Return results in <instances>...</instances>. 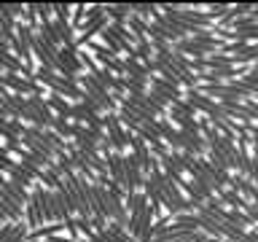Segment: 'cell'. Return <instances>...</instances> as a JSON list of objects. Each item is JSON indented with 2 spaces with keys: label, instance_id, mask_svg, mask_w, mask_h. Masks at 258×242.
I'll use <instances>...</instances> for the list:
<instances>
[{
  "label": "cell",
  "instance_id": "7a4b0ae2",
  "mask_svg": "<svg viewBox=\"0 0 258 242\" xmlns=\"http://www.w3.org/2000/svg\"><path fill=\"white\" fill-rule=\"evenodd\" d=\"M121 164H124V194H132V191H140L143 189V169L137 164V159L132 153H121Z\"/></svg>",
  "mask_w": 258,
  "mask_h": 242
},
{
  "label": "cell",
  "instance_id": "cb8c5ba5",
  "mask_svg": "<svg viewBox=\"0 0 258 242\" xmlns=\"http://www.w3.org/2000/svg\"><path fill=\"white\" fill-rule=\"evenodd\" d=\"M0 24H3V27H8V30H14V27H16V19H14L11 14H8L6 3H0Z\"/></svg>",
  "mask_w": 258,
  "mask_h": 242
},
{
  "label": "cell",
  "instance_id": "ac0fdd59",
  "mask_svg": "<svg viewBox=\"0 0 258 242\" xmlns=\"http://www.w3.org/2000/svg\"><path fill=\"white\" fill-rule=\"evenodd\" d=\"M51 14H54V19H62V22H70V14H73V6H70V3H56V6H51Z\"/></svg>",
  "mask_w": 258,
  "mask_h": 242
},
{
  "label": "cell",
  "instance_id": "9a60e30c",
  "mask_svg": "<svg viewBox=\"0 0 258 242\" xmlns=\"http://www.w3.org/2000/svg\"><path fill=\"white\" fill-rule=\"evenodd\" d=\"M156 8L159 6H153V3H132V14L143 22H151V14L156 11Z\"/></svg>",
  "mask_w": 258,
  "mask_h": 242
},
{
  "label": "cell",
  "instance_id": "484cf974",
  "mask_svg": "<svg viewBox=\"0 0 258 242\" xmlns=\"http://www.w3.org/2000/svg\"><path fill=\"white\" fill-rule=\"evenodd\" d=\"M6 8H8V14H11L16 22L22 19V14H24V3H6Z\"/></svg>",
  "mask_w": 258,
  "mask_h": 242
},
{
  "label": "cell",
  "instance_id": "8992f818",
  "mask_svg": "<svg viewBox=\"0 0 258 242\" xmlns=\"http://www.w3.org/2000/svg\"><path fill=\"white\" fill-rule=\"evenodd\" d=\"M8 48H11V54H14L16 59H19V62L24 65V68H35V65H32V54H30V46L24 43V40H22L19 35H16V32H14V38L8 40Z\"/></svg>",
  "mask_w": 258,
  "mask_h": 242
},
{
  "label": "cell",
  "instance_id": "4fadbf2b",
  "mask_svg": "<svg viewBox=\"0 0 258 242\" xmlns=\"http://www.w3.org/2000/svg\"><path fill=\"white\" fill-rule=\"evenodd\" d=\"M108 30L118 38V43H124V46H135V35L126 30V24H108Z\"/></svg>",
  "mask_w": 258,
  "mask_h": 242
},
{
  "label": "cell",
  "instance_id": "d6986e66",
  "mask_svg": "<svg viewBox=\"0 0 258 242\" xmlns=\"http://www.w3.org/2000/svg\"><path fill=\"white\" fill-rule=\"evenodd\" d=\"M169 108H172V110H177V113H183V116H188V118H197V116H199V113L194 110L191 105H188V102L183 100V97H180V100H175L172 105H169Z\"/></svg>",
  "mask_w": 258,
  "mask_h": 242
},
{
  "label": "cell",
  "instance_id": "7c38bea8",
  "mask_svg": "<svg viewBox=\"0 0 258 242\" xmlns=\"http://www.w3.org/2000/svg\"><path fill=\"white\" fill-rule=\"evenodd\" d=\"M237 81H239V84H245L247 89H253V92L258 94V65H247L245 73H242Z\"/></svg>",
  "mask_w": 258,
  "mask_h": 242
},
{
  "label": "cell",
  "instance_id": "9c48e42d",
  "mask_svg": "<svg viewBox=\"0 0 258 242\" xmlns=\"http://www.w3.org/2000/svg\"><path fill=\"white\" fill-rule=\"evenodd\" d=\"M38 183L43 186L46 191H56V189H59V183H62V175L56 172L54 167H48V169H43V172H40V177H38Z\"/></svg>",
  "mask_w": 258,
  "mask_h": 242
},
{
  "label": "cell",
  "instance_id": "30bf717a",
  "mask_svg": "<svg viewBox=\"0 0 258 242\" xmlns=\"http://www.w3.org/2000/svg\"><path fill=\"white\" fill-rule=\"evenodd\" d=\"M48 129H51L54 135H59L62 140H73V124H70L68 118L54 116V121H51V127H48Z\"/></svg>",
  "mask_w": 258,
  "mask_h": 242
},
{
  "label": "cell",
  "instance_id": "5b68a950",
  "mask_svg": "<svg viewBox=\"0 0 258 242\" xmlns=\"http://www.w3.org/2000/svg\"><path fill=\"white\" fill-rule=\"evenodd\" d=\"M105 16L110 24H124L132 16V3H108L105 6Z\"/></svg>",
  "mask_w": 258,
  "mask_h": 242
},
{
  "label": "cell",
  "instance_id": "4316f807",
  "mask_svg": "<svg viewBox=\"0 0 258 242\" xmlns=\"http://www.w3.org/2000/svg\"><path fill=\"white\" fill-rule=\"evenodd\" d=\"M223 242H242V239H223Z\"/></svg>",
  "mask_w": 258,
  "mask_h": 242
},
{
  "label": "cell",
  "instance_id": "d4e9b609",
  "mask_svg": "<svg viewBox=\"0 0 258 242\" xmlns=\"http://www.w3.org/2000/svg\"><path fill=\"white\" fill-rule=\"evenodd\" d=\"M242 108H245L250 116H253L255 121H258V102L253 100V97H245V100H242Z\"/></svg>",
  "mask_w": 258,
  "mask_h": 242
},
{
  "label": "cell",
  "instance_id": "83f0119b",
  "mask_svg": "<svg viewBox=\"0 0 258 242\" xmlns=\"http://www.w3.org/2000/svg\"><path fill=\"white\" fill-rule=\"evenodd\" d=\"M3 223H6V218H3V215H0V226H3Z\"/></svg>",
  "mask_w": 258,
  "mask_h": 242
},
{
  "label": "cell",
  "instance_id": "6da1fadb",
  "mask_svg": "<svg viewBox=\"0 0 258 242\" xmlns=\"http://www.w3.org/2000/svg\"><path fill=\"white\" fill-rule=\"evenodd\" d=\"M102 129H105V135H108V143H110L113 153H124L129 148L132 132H126V129L118 124L116 113H102Z\"/></svg>",
  "mask_w": 258,
  "mask_h": 242
},
{
  "label": "cell",
  "instance_id": "8fae6325",
  "mask_svg": "<svg viewBox=\"0 0 258 242\" xmlns=\"http://www.w3.org/2000/svg\"><path fill=\"white\" fill-rule=\"evenodd\" d=\"M172 223H177V226H180V229H185V231H199V218H197V213H180V215L172 218Z\"/></svg>",
  "mask_w": 258,
  "mask_h": 242
},
{
  "label": "cell",
  "instance_id": "3957f363",
  "mask_svg": "<svg viewBox=\"0 0 258 242\" xmlns=\"http://www.w3.org/2000/svg\"><path fill=\"white\" fill-rule=\"evenodd\" d=\"M183 100L188 102L197 113H202V116H210V113H215V110H218V108H215V100L205 97L197 86H194V89H183Z\"/></svg>",
  "mask_w": 258,
  "mask_h": 242
},
{
  "label": "cell",
  "instance_id": "e0dca14e",
  "mask_svg": "<svg viewBox=\"0 0 258 242\" xmlns=\"http://www.w3.org/2000/svg\"><path fill=\"white\" fill-rule=\"evenodd\" d=\"M78 62H81V68H84V73H94L97 70V62L92 59V54H89L86 48H78Z\"/></svg>",
  "mask_w": 258,
  "mask_h": 242
},
{
  "label": "cell",
  "instance_id": "ffe728a7",
  "mask_svg": "<svg viewBox=\"0 0 258 242\" xmlns=\"http://www.w3.org/2000/svg\"><path fill=\"white\" fill-rule=\"evenodd\" d=\"M84 14H86V6H84V3L73 6V14H70V24H73V30H78V27H81V22H84Z\"/></svg>",
  "mask_w": 258,
  "mask_h": 242
},
{
  "label": "cell",
  "instance_id": "ba28073f",
  "mask_svg": "<svg viewBox=\"0 0 258 242\" xmlns=\"http://www.w3.org/2000/svg\"><path fill=\"white\" fill-rule=\"evenodd\" d=\"M46 97V105H48V110L54 113V116H59V118H70V105L73 102H68V100H62V97H56V94H43Z\"/></svg>",
  "mask_w": 258,
  "mask_h": 242
},
{
  "label": "cell",
  "instance_id": "44dd1931",
  "mask_svg": "<svg viewBox=\"0 0 258 242\" xmlns=\"http://www.w3.org/2000/svg\"><path fill=\"white\" fill-rule=\"evenodd\" d=\"M32 8H35L38 22H51V6L48 3H32Z\"/></svg>",
  "mask_w": 258,
  "mask_h": 242
},
{
  "label": "cell",
  "instance_id": "52a82bcc",
  "mask_svg": "<svg viewBox=\"0 0 258 242\" xmlns=\"http://www.w3.org/2000/svg\"><path fill=\"white\" fill-rule=\"evenodd\" d=\"M124 76H132V78L145 81V84H148V78L153 76V73L145 68V65H140L137 59H132V56H124Z\"/></svg>",
  "mask_w": 258,
  "mask_h": 242
},
{
  "label": "cell",
  "instance_id": "7402d4cb",
  "mask_svg": "<svg viewBox=\"0 0 258 242\" xmlns=\"http://www.w3.org/2000/svg\"><path fill=\"white\" fill-rule=\"evenodd\" d=\"M100 16H105V6H102V3L89 6L86 14H84V22H94V19H100ZM84 22H81V24H84Z\"/></svg>",
  "mask_w": 258,
  "mask_h": 242
},
{
  "label": "cell",
  "instance_id": "2e32d148",
  "mask_svg": "<svg viewBox=\"0 0 258 242\" xmlns=\"http://www.w3.org/2000/svg\"><path fill=\"white\" fill-rule=\"evenodd\" d=\"M239 197L245 202H255V180H250V177H245L239 186Z\"/></svg>",
  "mask_w": 258,
  "mask_h": 242
},
{
  "label": "cell",
  "instance_id": "5bb4252c",
  "mask_svg": "<svg viewBox=\"0 0 258 242\" xmlns=\"http://www.w3.org/2000/svg\"><path fill=\"white\" fill-rule=\"evenodd\" d=\"M105 231H108V237H110L113 242H137L132 234H129L126 229H121L118 223H108V229H105Z\"/></svg>",
  "mask_w": 258,
  "mask_h": 242
},
{
  "label": "cell",
  "instance_id": "277c9868",
  "mask_svg": "<svg viewBox=\"0 0 258 242\" xmlns=\"http://www.w3.org/2000/svg\"><path fill=\"white\" fill-rule=\"evenodd\" d=\"M24 102H27V108L35 113V118H38V124L40 129H48L51 127V121H54V113L48 110V105L43 97H24Z\"/></svg>",
  "mask_w": 258,
  "mask_h": 242
},
{
  "label": "cell",
  "instance_id": "603a6c76",
  "mask_svg": "<svg viewBox=\"0 0 258 242\" xmlns=\"http://www.w3.org/2000/svg\"><path fill=\"white\" fill-rule=\"evenodd\" d=\"M226 8H229V6H226V3H210L205 14L210 16V22H215V19H221V16L226 14Z\"/></svg>",
  "mask_w": 258,
  "mask_h": 242
}]
</instances>
